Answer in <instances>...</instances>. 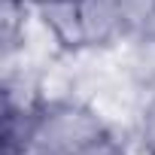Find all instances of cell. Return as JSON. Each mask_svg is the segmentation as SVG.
<instances>
[{"mask_svg": "<svg viewBox=\"0 0 155 155\" xmlns=\"http://www.w3.org/2000/svg\"><path fill=\"white\" fill-rule=\"evenodd\" d=\"M116 122L82 97L40 101L34 128V155H88L113 137Z\"/></svg>", "mask_w": 155, "mask_h": 155, "instance_id": "cell-1", "label": "cell"}, {"mask_svg": "<svg viewBox=\"0 0 155 155\" xmlns=\"http://www.w3.org/2000/svg\"><path fill=\"white\" fill-rule=\"evenodd\" d=\"M31 18L43 31V37L52 43L55 52L61 55L88 52L85 34H82L79 0H40L37 6H31Z\"/></svg>", "mask_w": 155, "mask_h": 155, "instance_id": "cell-2", "label": "cell"}, {"mask_svg": "<svg viewBox=\"0 0 155 155\" xmlns=\"http://www.w3.org/2000/svg\"><path fill=\"white\" fill-rule=\"evenodd\" d=\"M79 12L88 52H119L128 43V31L116 0H79Z\"/></svg>", "mask_w": 155, "mask_h": 155, "instance_id": "cell-3", "label": "cell"}, {"mask_svg": "<svg viewBox=\"0 0 155 155\" xmlns=\"http://www.w3.org/2000/svg\"><path fill=\"white\" fill-rule=\"evenodd\" d=\"M37 128V104L34 107H3V149L6 155L31 152Z\"/></svg>", "mask_w": 155, "mask_h": 155, "instance_id": "cell-4", "label": "cell"}, {"mask_svg": "<svg viewBox=\"0 0 155 155\" xmlns=\"http://www.w3.org/2000/svg\"><path fill=\"white\" fill-rule=\"evenodd\" d=\"M131 143L137 155H155V94H146L131 116Z\"/></svg>", "mask_w": 155, "mask_h": 155, "instance_id": "cell-5", "label": "cell"}, {"mask_svg": "<svg viewBox=\"0 0 155 155\" xmlns=\"http://www.w3.org/2000/svg\"><path fill=\"white\" fill-rule=\"evenodd\" d=\"M116 6H119V12H122L128 40H131L134 34H140V31L155 18V0H116Z\"/></svg>", "mask_w": 155, "mask_h": 155, "instance_id": "cell-6", "label": "cell"}, {"mask_svg": "<svg viewBox=\"0 0 155 155\" xmlns=\"http://www.w3.org/2000/svg\"><path fill=\"white\" fill-rule=\"evenodd\" d=\"M18 3H21V6H28V9H31V6H37V3H40V0H18Z\"/></svg>", "mask_w": 155, "mask_h": 155, "instance_id": "cell-7", "label": "cell"}]
</instances>
